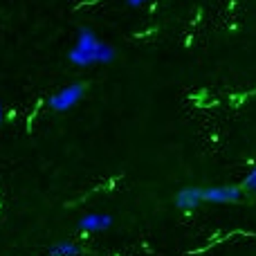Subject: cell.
Here are the masks:
<instances>
[{
	"instance_id": "6da1fadb",
	"label": "cell",
	"mask_w": 256,
	"mask_h": 256,
	"mask_svg": "<svg viewBox=\"0 0 256 256\" xmlns=\"http://www.w3.org/2000/svg\"><path fill=\"white\" fill-rule=\"evenodd\" d=\"M115 56H117L115 48L108 43H102L90 27H81L79 34H76L74 48L68 54L70 63H74L79 68H88L92 63H112Z\"/></svg>"
},
{
	"instance_id": "7a4b0ae2",
	"label": "cell",
	"mask_w": 256,
	"mask_h": 256,
	"mask_svg": "<svg viewBox=\"0 0 256 256\" xmlns=\"http://www.w3.org/2000/svg\"><path fill=\"white\" fill-rule=\"evenodd\" d=\"M84 92H86V86L84 84L66 86V88H61L56 94H52V97H50V108H52V110H56V112L70 110V108H74L76 104L81 102Z\"/></svg>"
},
{
	"instance_id": "3957f363",
	"label": "cell",
	"mask_w": 256,
	"mask_h": 256,
	"mask_svg": "<svg viewBox=\"0 0 256 256\" xmlns=\"http://www.w3.org/2000/svg\"><path fill=\"white\" fill-rule=\"evenodd\" d=\"M204 202H238L243 198V186H209L202 194Z\"/></svg>"
},
{
	"instance_id": "277c9868",
	"label": "cell",
	"mask_w": 256,
	"mask_h": 256,
	"mask_svg": "<svg viewBox=\"0 0 256 256\" xmlns=\"http://www.w3.org/2000/svg\"><path fill=\"white\" fill-rule=\"evenodd\" d=\"M202 194L204 189H200V186H184L176 194V207L182 212H194L200 202H204Z\"/></svg>"
},
{
	"instance_id": "5b68a950",
	"label": "cell",
	"mask_w": 256,
	"mask_h": 256,
	"mask_svg": "<svg viewBox=\"0 0 256 256\" xmlns=\"http://www.w3.org/2000/svg\"><path fill=\"white\" fill-rule=\"evenodd\" d=\"M81 232H104V230H110L112 227V216L108 214H88V216L79 218L76 222Z\"/></svg>"
},
{
	"instance_id": "8992f818",
	"label": "cell",
	"mask_w": 256,
	"mask_h": 256,
	"mask_svg": "<svg viewBox=\"0 0 256 256\" xmlns=\"http://www.w3.org/2000/svg\"><path fill=\"white\" fill-rule=\"evenodd\" d=\"M81 248H76L70 240H61V243H54L50 248V256H79Z\"/></svg>"
},
{
	"instance_id": "52a82bcc",
	"label": "cell",
	"mask_w": 256,
	"mask_h": 256,
	"mask_svg": "<svg viewBox=\"0 0 256 256\" xmlns=\"http://www.w3.org/2000/svg\"><path fill=\"white\" fill-rule=\"evenodd\" d=\"M243 191H250V194H256V166L250 171V176L245 178L243 182Z\"/></svg>"
},
{
	"instance_id": "ba28073f",
	"label": "cell",
	"mask_w": 256,
	"mask_h": 256,
	"mask_svg": "<svg viewBox=\"0 0 256 256\" xmlns=\"http://www.w3.org/2000/svg\"><path fill=\"white\" fill-rule=\"evenodd\" d=\"M128 7H142L144 2H148V0H126Z\"/></svg>"
},
{
	"instance_id": "9c48e42d",
	"label": "cell",
	"mask_w": 256,
	"mask_h": 256,
	"mask_svg": "<svg viewBox=\"0 0 256 256\" xmlns=\"http://www.w3.org/2000/svg\"><path fill=\"white\" fill-rule=\"evenodd\" d=\"M0 122H2V104H0Z\"/></svg>"
}]
</instances>
